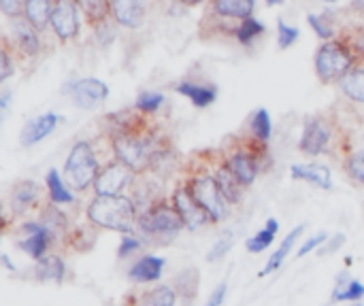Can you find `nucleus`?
I'll use <instances>...</instances> for the list:
<instances>
[{"instance_id":"f257e3e1","label":"nucleus","mask_w":364,"mask_h":306,"mask_svg":"<svg viewBox=\"0 0 364 306\" xmlns=\"http://www.w3.org/2000/svg\"><path fill=\"white\" fill-rule=\"evenodd\" d=\"M87 219L105 230L130 234L139 224L136 204L126 196H96L87 207Z\"/></svg>"},{"instance_id":"f03ea898","label":"nucleus","mask_w":364,"mask_h":306,"mask_svg":"<svg viewBox=\"0 0 364 306\" xmlns=\"http://www.w3.org/2000/svg\"><path fill=\"white\" fill-rule=\"evenodd\" d=\"M113 151L117 160L134 173L149 170L156 164V160L164 155L158 149L156 138L151 134H145L143 130L113 138Z\"/></svg>"},{"instance_id":"7ed1b4c3","label":"nucleus","mask_w":364,"mask_h":306,"mask_svg":"<svg viewBox=\"0 0 364 306\" xmlns=\"http://www.w3.org/2000/svg\"><path fill=\"white\" fill-rule=\"evenodd\" d=\"M98 175H100V166H98V160H96L92 145L85 141L75 143V147L70 149L66 164H64L66 185L77 190V192H83L96 183Z\"/></svg>"},{"instance_id":"20e7f679","label":"nucleus","mask_w":364,"mask_h":306,"mask_svg":"<svg viewBox=\"0 0 364 306\" xmlns=\"http://www.w3.org/2000/svg\"><path fill=\"white\" fill-rule=\"evenodd\" d=\"M136 226L143 230V234H147L151 239L158 236V239H171V241H173V236H177L186 228V224H183L181 215L177 213L175 204L164 202V200L151 202L139 215Z\"/></svg>"},{"instance_id":"39448f33","label":"nucleus","mask_w":364,"mask_h":306,"mask_svg":"<svg viewBox=\"0 0 364 306\" xmlns=\"http://www.w3.org/2000/svg\"><path fill=\"white\" fill-rule=\"evenodd\" d=\"M356 58L341 40L324 43L316 53V72L322 83H341V79L354 68Z\"/></svg>"},{"instance_id":"423d86ee","label":"nucleus","mask_w":364,"mask_h":306,"mask_svg":"<svg viewBox=\"0 0 364 306\" xmlns=\"http://www.w3.org/2000/svg\"><path fill=\"white\" fill-rule=\"evenodd\" d=\"M188 190L192 192V196L198 200V204L209 213L211 222H224L230 213V202L226 200L224 192L220 190L215 177L211 175H198L194 179H190Z\"/></svg>"},{"instance_id":"0eeeda50","label":"nucleus","mask_w":364,"mask_h":306,"mask_svg":"<svg viewBox=\"0 0 364 306\" xmlns=\"http://www.w3.org/2000/svg\"><path fill=\"white\" fill-rule=\"evenodd\" d=\"M62 92L68 94L79 109H96L109 96V87L94 77L70 81V83H66V87Z\"/></svg>"},{"instance_id":"6e6552de","label":"nucleus","mask_w":364,"mask_h":306,"mask_svg":"<svg viewBox=\"0 0 364 306\" xmlns=\"http://www.w3.org/2000/svg\"><path fill=\"white\" fill-rule=\"evenodd\" d=\"M132 177H134V170H130L119 160L107 164L100 170V175H98V179L94 183L96 196H122V192L132 181Z\"/></svg>"},{"instance_id":"1a4fd4ad","label":"nucleus","mask_w":364,"mask_h":306,"mask_svg":"<svg viewBox=\"0 0 364 306\" xmlns=\"http://www.w3.org/2000/svg\"><path fill=\"white\" fill-rule=\"evenodd\" d=\"M19 232L23 234V239L17 243V247L26 256L34 258L36 262H41L43 258L49 256L47 251H49L53 239H51V234L45 230V226L41 222H26V224H21Z\"/></svg>"},{"instance_id":"9d476101","label":"nucleus","mask_w":364,"mask_h":306,"mask_svg":"<svg viewBox=\"0 0 364 306\" xmlns=\"http://www.w3.org/2000/svg\"><path fill=\"white\" fill-rule=\"evenodd\" d=\"M331 141H333V130L328 121L322 117H311L303 128L299 149L307 155H320L331 147Z\"/></svg>"},{"instance_id":"9b49d317","label":"nucleus","mask_w":364,"mask_h":306,"mask_svg":"<svg viewBox=\"0 0 364 306\" xmlns=\"http://www.w3.org/2000/svg\"><path fill=\"white\" fill-rule=\"evenodd\" d=\"M173 204L177 209V213L181 215L183 224L188 230H198L205 224H213L209 213L198 204V200L192 196V192L188 187H177L173 194Z\"/></svg>"},{"instance_id":"f8f14e48","label":"nucleus","mask_w":364,"mask_h":306,"mask_svg":"<svg viewBox=\"0 0 364 306\" xmlns=\"http://www.w3.org/2000/svg\"><path fill=\"white\" fill-rule=\"evenodd\" d=\"M51 28L60 40H70L79 34V4L70 0H60L53 6Z\"/></svg>"},{"instance_id":"ddd939ff","label":"nucleus","mask_w":364,"mask_h":306,"mask_svg":"<svg viewBox=\"0 0 364 306\" xmlns=\"http://www.w3.org/2000/svg\"><path fill=\"white\" fill-rule=\"evenodd\" d=\"M228 168L235 173V177L241 181L243 187H250L258 173H260V164H258V153L256 151H247V149H239L235 151L228 160H226Z\"/></svg>"},{"instance_id":"4468645a","label":"nucleus","mask_w":364,"mask_h":306,"mask_svg":"<svg viewBox=\"0 0 364 306\" xmlns=\"http://www.w3.org/2000/svg\"><path fill=\"white\" fill-rule=\"evenodd\" d=\"M11 28H13V43H15V49H19L23 55L32 58L38 53L41 49V40H38V32L36 28L26 19V17H19V19H11Z\"/></svg>"},{"instance_id":"2eb2a0df","label":"nucleus","mask_w":364,"mask_h":306,"mask_svg":"<svg viewBox=\"0 0 364 306\" xmlns=\"http://www.w3.org/2000/svg\"><path fill=\"white\" fill-rule=\"evenodd\" d=\"M58 121H60V117H58L55 113H45V115H41V117H36V119H30V121L23 126V130H21L19 143H21L23 147H32V145L41 143L45 136H49V134L55 130Z\"/></svg>"},{"instance_id":"dca6fc26","label":"nucleus","mask_w":364,"mask_h":306,"mask_svg":"<svg viewBox=\"0 0 364 306\" xmlns=\"http://www.w3.org/2000/svg\"><path fill=\"white\" fill-rule=\"evenodd\" d=\"M111 17L124 28H139L145 19V4L139 0H115L111 2Z\"/></svg>"},{"instance_id":"f3484780","label":"nucleus","mask_w":364,"mask_h":306,"mask_svg":"<svg viewBox=\"0 0 364 306\" xmlns=\"http://www.w3.org/2000/svg\"><path fill=\"white\" fill-rule=\"evenodd\" d=\"M38 200V183L30 179H21L13 185L11 190V207L15 213H26L30 211Z\"/></svg>"},{"instance_id":"a211bd4d","label":"nucleus","mask_w":364,"mask_h":306,"mask_svg":"<svg viewBox=\"0 0 364 306\" xmlns=\"http://www.w3.org/2000/svg\"><path fill=\"white\" fill-rule=\"evenodd\" d=\"M292 179L314 183V185H318L322 190H331L333 187L331 170L326 166H320V164H294L292 166Z\"/></svg>"},{"instance_id":"6ab92c4d","label":"nucleus","mask_w":364,"mask_h":306,"mask_svg":"<svg viewBox=\"0 0 364 306\" xmlns=\"http://www.w3.org/2000/svg\"><path fill=\"white\" fill-rule=\"evenodd\" d=\"M164 260L158 256H143L132 268H130V281L134 283H151L162 277Z\"/></svg>"},{"instance_id":"aec40b11","label":"nucleus","mask_w":364,"mask_h":306,"mask_svg":"<svg viewBox=\"0 0 364 306\" xmlns=\"http://www.w3.org/2000/svg\"><path fill=\"white\" fill-rule=\"evenodd\" d=\"M175 89L181 94V96H186V98H190L192 100V104L194 106H198V109H205V106H209L211 102H215V98H218V87L215 85H198V83H190V81H183V83H177L175 85Z\"/></svg>"},{"instance_id":"412c9836","label":"nucleus","mask_w":364,"mask_h":306,"mask_svg":"<svg viewBox=\"0 0 364 306\" xmlns=\"http://www.w3.org/2000/svg\"><path fill=\"white\" fill-rule=\"evenodd\" d=\"M53 6H55V2H49V0H26L23 2V17L36 30H43L51 21Z\"/></svg>"},{"instance_id":"4be33fe9","label":"nucleus","mask_w":364,"mask_h":306,"mask_svg":"<svg viewBox=\"0 0 364 306\" xmlns=\"http://www.w3.org/2000/svg\"><path fill=\"white\" fill-rule=\"evenodd\" d=\"M36 279L45 283H62L66 277V266L60 256H47L36 264Z\"/></svg>"},{"instance_id":"5701e85b","label":"nucleus","mask_w":364,"mask_h":306,"mask_svg":"<svg viewBox=\"0 0 364 306\" xmlns=\"http://www.w3.org/2000/svg\"><path fill=\"white\" fill-rule=\"evenodd\" d=\"M256 4L252 0H215L213 2V11L220 17H230V19H247L252 17Z\"/></svg>"},{"instance_id":"b1692460","label":"nucleus","mask_w":364,"mask_h":306,"mask_svg":"<svg viewBox=\"0 0 364 306\" xmlns=\"http://www.w3.org/2000/svg\"><path fill=\"white\" fill-rule=\"evenodd\" d=\"M215 181H218L220 190L224 192V196H226V200H228L230 204H235V202L241 200V196H243V185H241V181L235 177V173L228 168V164H222V166L218 168Z\"/></svg>"},{"instance_id":"393cba45","label":"nucleus","mask_w":364,"mask_h":306,"mask_svg":"<svg viewBox=\"0 0 364 306\" xmlns=\"http://www.w3.org/2000/svg\"><path fill=\"white\" fill-rule=\"evenodd\" d=\"M38 222L45 226V230L51 234V239H53V241L64 239V236H66V232H68V222H66L64 213H60V211H58V207H55V204H47V207L43 209V213H41V219H38Z\"/></svg>"},{"instance_id":"a878e982","label":"nucleus","mask_w":364,"mask_h":306,"mask_svg":"<svg viewBox=\"0 0 364 306\" xmlns=\"http://www.w3.org/2000/svg\"><path fill=\"white\" fill-rule=\"evenodd\" d=\"M303 230H305V226H296L288 236H286V241L279 245V249L271 256V260L267 262V266H264V271L260 273V277H267V275H271V273H275L279 266H282V262L290 256V251H292V247H294V243H296V239L303 234Z\"/></svg>"},{"instance_id":"bb28decb","label":"nucleus","mask_w":364,"mask_h":306,"mask_svg":"<svg viewBox=\"0 0 364 306\" xmlns=\"http://www.w3.org/2000/svg\"><path fill=\"white\" fill-rule=\"evenodd\" d=\"M177 302V292L168 285H160L156 290H147L136 298L132 306H175Z\"/></svg>"},{"instance_id":"cd10ccee","label":"nucleus","mask_w":364,"mask_h":306,"mask_svg":"<svg viewBox=\"0 0 364 306\" xmlns=\"http://www.w3.org/2000/svg\"><path fill=\"white\" fill-rule=\"evenodd\" d=\"M339 85H341L343 94H346L350 100L364 104V66L352 68V70L341 79Z\"/></svg>"},{"instance_id":"c85d7f7f","label":"nucleus","mask_w":364,"mask_h":306,"mask_svg":"<svg viewBox=\"0 0 364 306\" xmlns=\"http://www.w3.org/2000/svg\"><path fill=\"white\" fill-rule=\"evenodd\" d=\"M79 9L85 13L87 21L92 26H100L111 17V2H102V0H85V2H77Z\"/></svg>"},{"instance_id":"c756f323","label":"nucleus","mask_w":364,"mask_h":306,"mask_svg":"<svg viewBox=\"0 0 364 306\" xmlns=\"http://www.w3.org/2000/svg\"><path fill=\"white\" fill-rule=\"evenodd\" d=\"M47 192H49L51 204H70L73 202L70 190L64 185V181L60 179V175L55 170H49L47 173Z\"/></svg>"},{"instance_id":"7c9ffc66","label":"nucleus","mask_w":364,"mask_h":306,"mask_svg":"<svg viewBox=\"0 0 364 306\" xmlns=\"http://www.w3.org/2000/svg\"><path fill=\"white\" fill-rule=\"evenodd\" d=\"M277 230H279V224H277L275 219H269V222H267V228H264V230H260L258 234H254V236L247 241V251H252V253H260V251H264V249L275 241Z\"/></svg>"},{"instance_id":"2f4dec72","label":"nucleus","mask_w":364,"mask_h":306,"mask_svg":"<svg viewBox=\"0 0 364 306\" xmlns=\"http://www.w3.org/2000/svg\"><path fill=\"white\" fill-rule=\"evenodd\" d=\"M262 32H264V26H262L256 17H247V19L239 21V26L235 28L237 40H239L241 45H245V47H250V45L256 40V36H260Z\"/></svg>"},{"instance_id":"473e14b6","label":"nucleus","mask_w":364,"mask_h":306,"mask_svg":"<svg viewBox=\"0 0 364 306\" xmlns=\"http://www.w3.org/2000/svg\"><path fill=\"white\" fill-rule=\"evenodd\" d=\"M271 117L267 113V109H260L254 117H252V132H254V138L260 141V143H267L271 138Z\"/></svg>"},{"instance_id":"72a5a7b5","label":"nucleus","mask_w":364,"mask_h":306,"mask_svg":"<svg viewBox=\"0 0 364 306\" xmlns=\"http://www.w3.org/2000/svg\"><path fill=\"white\" fill-rule=\"evenodd\" d=\"M164 102V96L160 92H143L139 98H136V109L141 113H156Z\"/></svg>"},{"instance_id":"f704fd0d","label":"nucleus","mask_w":364,"mask_h":306,"mask_svg":"<svg viewBox=\"0 0 364 306\" xmlns=\"http://www.w3.org/2000/svg\"><path fill=\"white\" fill-rule=\"evenodd\" d=\"M296 38H299V28L288 26L284 19H279L277 21V45H279V49L292 47L296 43Z\"/></svg>"},{"instance_id":"c9c22d12","label":"nucleus","mask_w":364,"mask_h":306,"mask_svg":"<svg viewBox=\"0 0 364 306\" xmlns=\"http://www.w3.org/2000/svg\"><path fill=\"white\" fill-rule=\"evenodd\" d=\"M235 245V232L232 230H226L224 232V236L213 245V249L209 251V262H218V260H222L228 251H230V247Z\"/></svg>"},{"instance_id":"e433bc0d","label":"nucleus","mask_w":364,"mask_h":306,"mask_svg":"<svg viewBox=\"0 0 364 306\" xmlns=\"http://www.w3.org/2000/svg\"><path fill=\"white\" fill-rule=\"evenodd\" d=\"M364 296V285L360 281H352L343 292L339 294H333V300L337 302H358Z\"/></svg>"},{"instance_id":"4c0bfd02","label":"nucleus","mask_w":364,"mask_h":306,"mask_svg":"<svg viewBox=\"0 0 364 306\" xmlns=\"http://www.w3.org/2000/svg\"><path fill=\"white\" fill-rule=\"evenodd\" d=\"M309 26L316 30V34L320 36V38H333L335 36V30H333V26L328 23V19L324 17V15H309Z\"/></svg>"},{"instance_id":"58836bf2","label":"nucleus","mask_w":364,"mask_h":306,"mask_svg":"<svg viewBox=\"0 0 364 306\" xmlns=\"http://www.w3.org/2000/svg\"><path fill=\"white\" fill-rule=\"evenodd\" d=\"M348 173H350L358 183H363L364 185V149H360V151H356V153L350 155V160H348Z\"/></svg>"},{"instance_id":"ea45409f","label":"nucleus","mask_w":364,"mask_h":306,"mask_svg":"<svg viewBox=\"0 0 364 306\" xmlns=\"http://www.w3.org/2000/svg\"><path fill=\"white\" fill-rule=\"evenodd\" d=\"M350 51H352V55L356 58V53H360L364 55V32L363 30H356V32H352V34H348L343 40H341Z\"/></svg>"},{"instance_id":"a19ab883","label":"nucleus","mask_w":364,"mask_h":306,"mask_svg":"<svg viewBox=\"0 0 364 306\" xmlns=\"http://www.w3.org/2000/svg\"><path fill=\"white\" fill-rule=\"evenodd\" d=\"M139 249H141V241H139L136 236H130V234H126V236L122 239V243H119L117 256H119V258H128V256L136 253Z\"/></svg>"},{"instance_id":"79ce46f5","label":"nucleus","mask_w":364,"mask_h":306,"mask_svg":"<svg viewBox=\"0 0 364 306\" xmlns=\"http://www.w3.org/2000/svg\"><path fill=\"white\" fill-rule=\"evenodd\" d=\"M13 75V62L9 55V47H6V38H4V47L0 49V81H6Z\"/></svg>"},{"instance_id":"37998d69","label":"nucleus","mask_w":364,"mask_h":306,"mask_svg":"<svg viewBox=\"0 0 364 306\" xmlns=\"http://www.w3.org/2000/svg\"><path fill=\"white\" fill-rule=\"evenodd\" d=\"M0 11L11 19H19V15H23V4L19 0H0Z\"/></svg>"},{"instance_id":"c03bdc74","label":"nucleus","mask_w":364,"mask_h":306,"mask_svg":"<svg viewBox=\"0 0 364 306\" xmlns=\"http://www.w3.org/2000/svg\"><path fill=\"white\" fill-rule=\"evenodd\" d=\"M326 241H328V234H326V232H322V234H316L314 239H309V241H305V243H303V247L296 251V258H303V256H307L309 251H314L316 247L324 245Z\"/></svg>"},{"instance_id":"a18cd8bd","label":"nucleus","mask_w":364,"mask_h":306,"mask_svg":"<svg viewBox=\"0 0 364 306\" xmlns=\"http://www.w3.org/2000/svg\"><path fill=\"white\" fill-rule=\"evenodd\" d=\"M224 298H226V283H222V285H218V288H215V292L211 294V298H209L207 306H222Z\"/></svg>"},{"instance_id":"49530a36","label":"nucleus","mask_w":364,"mask_h":306,"mask_svg":"<svg viewBox=\"0 0 364 306\" xmlns=\"http://www.w3.org/2000/svg\"><path fill=\"white\" fill-rule=\"evenodd\" d=\"M9 98H11V92H2V100H0L2 111H6V106H9Z\"/></svg>"},{"instance_id":"de8ad7c7","label":"nucleus","mask_w":364,"mask_h":306,"mask_svg":"<svg viewBox=\"0 0 364 306\" xmlns=\"http://www.w3.org/2000/svg\"><path fill=\"white\" fill-rule=\"evenodd\" d=\"M2 264H4V266H6L9 271H15V268H13V264L9 262V258H6V256H2Z\"/></svg>"},{"instance_id":"09e8293b","label":"nucleus","mask_w":364,"mask_h":306,"mask_svg":"<svg viewBox=\"0 0 364 306\" xmlns=\"http://www.w3.org/2000/svg\"><path fill=\"white\" fill-rule=\"evenodd\" d=\"M354 9H358V11H364V2H354Z\"/></svg>"},{"instance_id":"8fccbe9b","label":"nucleus","mask_w":364,"mask_h":306,"mask_svg":"<svg viewBox=\"0 0 364 306\" xmlns=\"http://www.w3.org/2000/svg\"><path fill=\"white\" fill-rule=\"evenodd\" d=\"M356 306H363V305H356Z\"/></svg>"}]
</instances>
